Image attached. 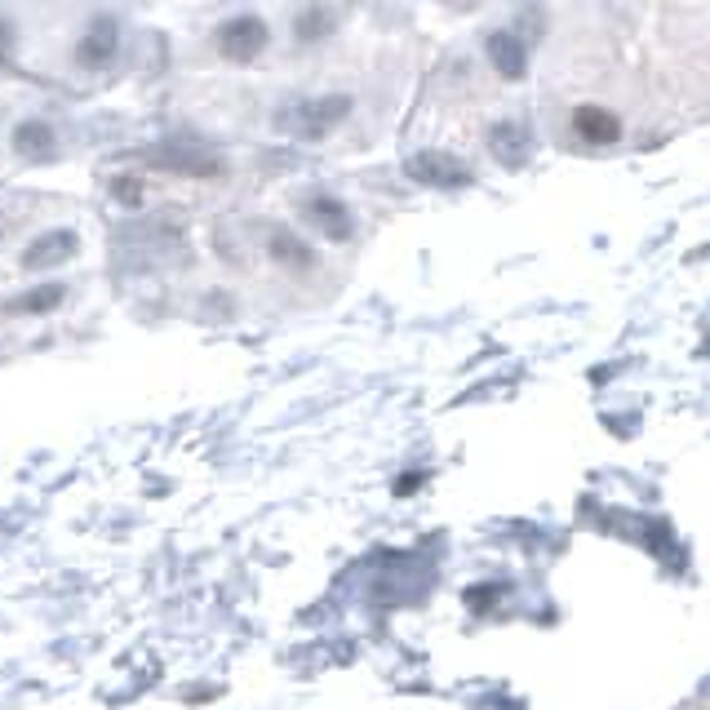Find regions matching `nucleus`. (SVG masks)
I'll return each mask as SVG.
<instances>
[{
	"label": "nucleus",
	"instance_id": "1",
	"mask_svg": "<svg viewBox=\"0 0 710 710\" xmlns=\"http://www.w3.org/2000/svg\"><path fill=\"white\" fill-rule=\"evenodd\" d=\"M209 49L226 67H254L271 49V23L263 14H254V10H235V14L213 23Z\"/></svg>",
	"mask_w": 710,
	"mask_h": 710
},
{
	"label": "nucleus",
	"instance_id": "2",
	"mask_svg": "<svg viewBox=\"0 0 710 710\" xmlns=\"http://www.w3.org/2000/svg\"><path fill=\"white\" fill-rule=\"evenodd\" d=\"M115 58H121V23L111 14H89L85 32H76V41H71V67L111 71Z\"/></svg>",
	"mask_w": 710,
	"mask_h": 710
},
{
	"label": "nucleus",
	"instance_id": "3",
	"mask_svg": "<svg viewBox=\"0 0 710 710\" xmlns=\"http://www.w3.org/2000/svg\"><path fill=\"white\" fill-rule=\"evenodd\" d=\"M346 115H351V93H320V98H307L289 111V134L302 138V143H320L346 121Z\"/></svg>",
	"mask_w": 710,
	"mask_h": 710
},
{
	"label": "nucleus",
	"instance_id": "4",
	"mask_svg": "<svg viewBox=\"0 0 710 710\" xmlns=\"http://www.w3.org/2000/svg\"><path fill=\"white\" fill-rule=\"evenodd\" d=\"M263 258L271 263V267H280L285 276H307V271H315V249L302 241V235L293 231V226H285V222H267L263 226Z\"/></svg>",
	"mask_w": 710,
	"mask_h": 710
},
{
	"label": "nucleus",
	"instance_id": "5",
	"mask_svg": "<svg viewBox=\"0 0 710 710\" xmlns=\"http://www.w3.org/2000/svg\"><path fill=\"white\" fill-rule=\"evenodd\" d=\"M568 130L586 147H613V143H622V115L604 102H577L568 115Z\"/></svg>",
	"mask_w": 710,
	"mask_h": 710
},
{
	"label": "nucleus",
	"instance_id": "6",
	"mask_svg": "<svg viewBox=\"0 0 710 710\" xmlns=\"http://www.w3.org/2000/svg\"><path fill=\"white\" fill-rule=\"evenodd\" d=\"M10 152L19 156V160H49L54 152H58V130H54V121H45L41 111H27V115H19V121L10 125Z\"/></svg>",
	"mask_w": 710,
	"mask_h": 710
},
{
	"label": "nucleus",
	"instance_id": "7",
	"mask_svg": "<svg viewBox=\"0 0 710 710\" xmlns=\"http://www.w3.org/2000/svg\"><path fill=\"white\" fill-rule=\"evenodd\" d=\"M302 218H307V226H315L324 241H333V245H342V241H351V235H355L351 204H342V200L329 196V191H311V196L302 200Z\"/></svg>",
	"mask_w": 710,
	"mask_h": 710
},
{
	"label": "nucleus",
	"instance_id": "8",
	"mask_svg": "<svg viewBox=\"0 0 710 710\" xmlns=\"http://www.w3.org/2000/svg\"><path fill=\"white\" fill-rule=\"evenodd\" d=\"M76 249H80V235L71 226H49V231H41L36 241L27 245V254L19 258V267L23 271H45V267H58V263L76 258Z\"/></svg>",
	"mask_w": 710,
	"mask_h": 710
},
{
	"label": "nucleus",
	"instance_id": "9",
	"mask_svg": "<svg viewBox=\"0 0 710 710\" xmlns=\"http://www.w3.org/2000/svg\"><path fill=\"white\" fill-rule=\"evenodd\" d=\"M485 54H489V63H493V71H498L502 80H524L529 54H524V41H520L515 32H489Z\"/></svg>",
	"mask_w": 710,
	"mask_h": 710
},
{
	"label": "nucleus",
	"instance_id": "10",
	"mask_svg": "<svg viewBox=\"0 0 710 710\" xmlns=\"http://www.w3.org/2000/svg\"><path fill=\"white\" fill-rule=\"evenodd\" d=\"M409 174L413 178H422V182H435V187H457V182H466L470 174L448 156V152H422L418 160H409Z\"/></svg>",
	"mask_w": 710,
	"mask_h": 710
},
{
	"label": "nucleus",
	"instance_id": "11",
	"mask_svg": "<svg viewBox=\"0 0 710 710\" xmlns=\"http://www.w3.org/2000/svg\"><path fill=\"white\" fill-rule=\"evenodd\" d=\"M524 143H529V134H524L520 121H502V125H493V134H489V147H493V156H498L507 169L524 165Z\"/></svg>",
	"mask_w": 710,
	"mask_h": 710
},
{
	"label": "nucleus",
	"instance_id": "12",
	"mask_svg": "<svg viewBox=\"0 0 710 710\" xmlns=\"http://www.w3.org/2000/svg\"><path fill=\"white\" fill-rule=\"evenodd\" d=\"M63 302V285H36V289H27L19 302H14V311H23V315H49L54 307Z\"/></svg>",
	"mask_w": 710,
	"mask_h": 710
},
{
	"label": "nucleus",
	"instance_id": "13",
	"mask_svg": "<svg viewBox=\"0 0 710 710\" xmlns=\"http://www.w3.org/2000/svg\"><path fill=\"white\" fill-rule=\"evenodd\" d=\"M293 32H298L302 45H315V41H324L333 32V14L329 10H302L298 23H293Z\"/></svg>",
	"mask_w": 710,
	"mask_h": 710
}]
</instances>
